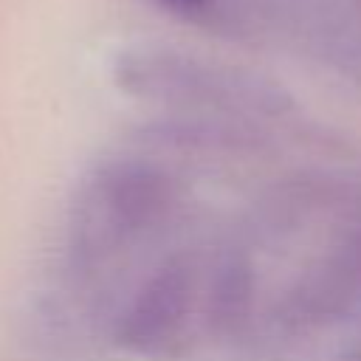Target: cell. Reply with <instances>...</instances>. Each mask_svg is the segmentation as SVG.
<instances>
[{
	"label": "cell",
	"mask_w": 361,
	"mask_h": 361,
	"mask_svg": "<svg viewBox=\"0 0 361 361\" xmlns=\"http://www.w3.org/2000/svg\"><path fill=\"white\" fill-rule=\"evenodd\" d=\"M353 361H361V344H358V350H355V355H353Z\"/></svg>",
	"instance_id": "277c9868"
},
{
	"label": "cell",
	"mask_w": 361,
	"mask_h": 361,
	"mask_svg": "<svg viewBox=\"0 0 361 361\" xmlns=\"http://www.w3.org/2000/svg\"><path fill=\"white\" fill-rule=\"evenodd\" d=\"M161 3L169 8H178V11H195V8L206 6V0H161Z\"/></svg>",
	"instance_id": "3957f363"
},
{
	"label": "cell",
	"mask_w": 361,
	"mask_h": 361,
	"mask_svg": "<svg viewBox=\"0 0 361 361\" xmlns=\"http://www.w3.org/2000/svg\"><path fill=\"white\" fill-rule=\"evenodd\" d=\"M192 268L183 259L158 265L116 313V338L141 355H166L178 350L186 336L192 305Z\"/></svg>",
	"instance_id": "7a4b0ae2"
},
{
	"label": "cell",
	"mask_w": 361,
	"mask_h": 361,
	"mask_svg": "<svg viewBox=\"0 0 361 361\" xmlns=\"http://www.w3.org/2000/svg\"><path fill=\"white\" fill-rule=\"evenodd\" d=\"M175 209L172 178L141 158H107L79 186L65 234V271L87 285L155 234Z\"/></svg>",
	"instance_id": "6da1fadb"
}]
</instances>
